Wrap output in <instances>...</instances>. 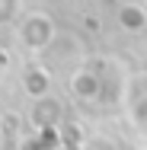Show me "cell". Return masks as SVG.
<instances>
[{
	"mask_svg": "<svg viewBox=\"0 0 147 150\" xmlns=\"http://www.w3.org/2000/svg\"><path fill=\"white\" fill-rule=\"evenodd\" d=\"M118 23H121L125 29H144V26H147V13L141 10V6L128 3V6L118 10Z\"/></svg>",
	"mask_w": 147,
	"mask_h": 150,
	"instance_id": "6da1fadb",
	"label": "cell"
},
{
	"mask_svg": "<svg viewBox=\"0 0 147 150\" xmlns=\"http://www.w3.org/2000/svg\"><path fill=\"white\" fill-rule=\"evenodd\" d=\"M70 86H74V93H77V96H83V99H93V96H96V90H99L96 77H89V74H77Z\"/></svg>",
	"mask_w": 147,
	"mask_h": 150,
	"instance_id": "3957f363",
	"label": "cell"
},
{
	"mask_svg": "<svg viewBox=\"0 0 147 150\" xmlns=\"http://www.w3.org/2000/svg\"><path fill=\"white\" fill-rule=\"evenodd\" d=\"M26 86L32 90V96H45V93H48V80H45L38 70H29V74H26Z\"/></svg>",
	"mask_w": 147,
	"mask_h": 150,
	"instance_id": "277c9868",
	"label": "cell"
},
{
	"mask_svg": "<svg viewBox=\"0 0 147 150\" xmlns=\"http://www.w3.org/2000/svg\"><path fill=\"white\" fill-rule=\"evenodd\" d=\"M48 35H51V29H48V23H45V19H32L29 26L23 29V38H29L32 48H42V45L48 42Z\"/></svg>",
	"mask_w": 147,
	"mask_h": 150,
	"instance_id": "7a4b0ae2",
	"label": "cell"
},
{
	"mask_svg": "<svg viewBox=\"0 0 147 150\" xmlns=\"http://www.w3.org/2000/svg\"><path fill=\"white\" fill-rule=\"evenodd\" d=\"M128 3H134V0H121V6H128Z\"/></svg>",
	"mask_w": 147,
	"mask_h": 150,
	"instance_id": "8992f818",
	"label": "cell"
},
{
	"mask_svg": "<svg viewBox=\"0 0 147 150\" xmlns=\"http://www.w3.org/2000/svg\"><path fill=\"white\" fill-rule=\"evenodd\" d=\"M58 115H61V105H58V102H42V105L35 109V118H38V121H55Z\"/></svg>",
	"mask_w": 147,
	"mask_h": 150,
	"instance_id": "5b68a950",
	"label": "cell"
}]
</instances>
